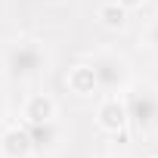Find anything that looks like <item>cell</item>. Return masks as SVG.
Returning <instances> with one entry per match:
<instances>
[{"instance_id": "1", "label": "cell", "mask_w": 158, "mask_h": 158, "mask_svg": "<svg viewBox=\"0 0 158 158\" xmlns=\"http://www.w3.org/2000/svg\"><path fill=\"white\" fill-rule=\"evenodd\" d=\"M47 68V50L37 40H16L3 53V71L10 81H34Z\"/></svg>"}, {"instance_id": "2", "label": "cell", "mask_w": 158, "mask_h": 158, "mask_svg": "<svg viewBox=\"0 0 158 158\" xmlns=\"http://www.w3.org/2000/svg\"><path fill=\"white\" fill-rule=\"evenodd\" d=\"M90 71H93V81H96V90L115 96V93H124L130 87V65L124 56L112 53V50H102L93 56L90 62Z\"/></svg>"}, {"instance_id": "3", "label": "cell", "mask_w": 158, "mask_h": 158, "mask_svg": "<svg viewBox=\"0 0 158 158\" xmlns=\"http://www.w3.org/2000/svg\"><path fill=\"white\" fill-rule=\"evenodd\" d=\"M124 112H127V121H130L139 133L155 130V127H158V90L149 87V84L127 87Z\"/></svg>"}, {"instance_id": "4", "label": "cell", "mask_w": 158, "mask_h": 158, "mask_svg": "<svg viewBox=\"0 0 158 158\" xmlns=\"http://www.w3.org/2000/svg\"><path fill=\"white\" fill-rule=\"evenodd\" d=\"M28 152H34V149H31L28 127H25V130L13 127V130H6V133H3V155H6V158H25Z\"/></svg>"}, {"instance_id": "5", "label": "cell", "mask_w": 158, "mask_h": 158, "mask_svg": "<svg viewBox=\"0 0 158 158\" xmlns=\"http://www.w3.org/2000/svg\"><path fill=\"white\" fill-rule=\"evenodd\" d=\"M99 124H102L106 130H121V127L127 124V112H124V106H121L115 96H109V99L99 106Z\"/></svg>"}, {"instance_id": "6", "label": "cell", "mask_w": 158, "mask_h": 158, "mask_svg": "<svg viewBox=\"0 0 158 158\" xmlns=\"http://www.w3.org/2000/svg\"><path fill=\"white\" fill-rule=\"evenodd\" d=\"M53 99H47V96H31L28 99V106H25V118H28V124H44V121H53Z\"/></svg>"}, {"instance_id": "7", "label": "cell", "mask_w": 158, "mask_h": 158, "mask_svg": "<svg viewBox=\"0 0 158 158\" xmlns=\"http://www.w3.org/2000/svg\"><path fill=\"white\" fill-rule=\"evenodd\" d=\"M99 19H102V25H109V28H121L124 25V19H127V6L121 3H109V6H102L99 10Z\"/></svg>"}, {"instance_id": "8", "label": "cell", "mask_w": 158, "mask_h": 158, "mask_svg": "<svg viewBox=\"0 0 158 158\" xmlns=\"http://www.w3.org/2000/svg\"><path fill=\"white\" fill-rule=\"evenodd\" d=\"M71 87H74L77 93H90V90L96 87V81H93V71H90V65H77V71L71 74Z\"/></svg>"}, {"instance_id": "9", "label": "cell", "mask_w": 158, "mask_h": 158, "mask_svg": "<svg viewBox=\"0 0 158 158\" xmlns=\"http://www.w3.org/2000/svg\"><path fill=\"white\" fill-rule=\"evenodd\" d=\"M143 40H146V47H149L152 53H158V16L149 19V25H146V31H143Z\"/></svg>"}, {"instance_id": "10", "label": "cell", "mask_w": 158, "mask_h": 158, "mask_svg": "<svg viewBox=\"0 0 158 158\" xmlns=\"http://www.w3.org/2000/svg\"><path fill=\"white\" fill-rule=\"evenodd\" d=\"M3 115H6V102H3V96H0V121H3Z\"/></svg>"}, {"instance_id": "11", "label": "cell", "mask_w": 158, "mask_h": 158, "mask_svg": "<svg viewBox=\"0 0 158 158\" xmlns=\"http://www.w3.org/2000/svg\"><path fill=\"white\" fill-rule=\"evenodd\" d=\"M133 3H139V0H124V6H133Z\"/></svg>"}, {"instance_id": "12", "label": "cell", "mask_w": 158, "mask_h": 158, "mask_svg": "<svg viewBox=\"0 0 158 158\" xmlns=\"http://www.w3.org/2000/svg\"><path fill=\"white\" fill-rule=\"evenodd\" d=\"M112 158H115V155H112Z\"/></svg>"}]
</instances>
